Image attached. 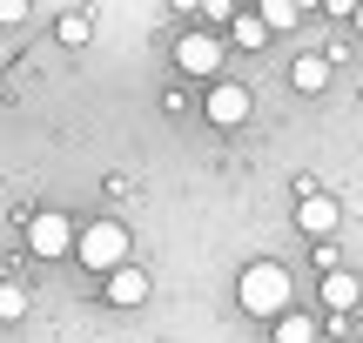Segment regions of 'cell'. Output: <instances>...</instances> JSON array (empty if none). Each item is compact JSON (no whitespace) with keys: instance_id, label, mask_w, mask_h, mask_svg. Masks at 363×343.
Segmentation results:
<instances>
[{"instance_id":"10","label":"cell","mask_w":363,"mask_h":343,"mask_svg":"<svg viewBox=\"0 0 363 343\" xmlns=\"http://www.w3.org/2000/svg\"><path fill=\"white\" fill-rule=\"evenodd\" d=\"M269 337H276V343H316V337H323V323L303 317V310H283V317L269 323Z\"/></svg>"},{"instance_id":"5","label":"cell","mask_w":363,"mask_h":343,"mask_svg":"<svg viewBox=\"0 0 363 343\" xmlns=\"http://www.w3.org/2000/svg\"><path fill=\"white\" fill-rule=\"evenodd\" d=\"M249 108H256V94H249L242 81H216V88H208V101H202V115L216 121V128H242Z\"/></svg>"},{"instance_id":"1","label":"cell","mask_w":363,"mask_h":343,"mask_svg":"<svg viewBox=\"0 0 363 343\" xmlns=\"http://www.w3.org/2000/svg\"><path fill=\"white\" fill-rule=\"evenodd\" d=\"M289 296H296V283H289V269H283V263H269V256H262V263H249L242 276H235V303H242L249 317H262V323L283 317Z\"/></svg>"},{"instance_id":"16","label":"cell","mask_w":363,"mask_h":343,"mask_svg":"<svg viewBox=\"0 0 363 343\" xmlns=\"http://www.w3.org/2000/svg\"><path fill=\"white\" fill-rule=\"evenodd\" d=\"M350 27H357V34H363V0H357V13H350Z\"/></svg>"},{"instance_id":"4","label":"cell","mask_w":363,"mask_h":343,"mask_svg":"<svg viewBox=\"0 0 363 343\" xmlns=\"http://www.w3.org/2000/svg\"><path fill=\"white\" fill-rule=\"evenodd\" d=\"M27 249L34 256H74V215H61V209H40V215H27Z\"/></svg>"},{"instance_id":"15","label":"cell","mask_w":363,"mask_h":343,"mask_svg":"<svg viewBox=\"0 0 363 343\" xmlns=\"http://www.w3.org/2000/svg\"><path fill=\"white\" fill-rule=\"evenodd\" d=\"M27 21V0H0V27H21Z\"/></svg>"},{"instance_id":"8","label":"cell","mask_w":363,"mask_h":343,"mask_svg":"<svg viewBox=\"0 0 363 343\" xmlns=\"http://www.w3.org/2000/svg\"><path fill=\"white\" fill-rule=\"evenodd\" d=\"M108 303H115V310H135V303H148V269L121 263L115 276H108Z\"/></svg>"},{"instance_id":"14","label":"cell","mask_w":363,"mask_h":343,"mask_svg":"<svg viewBox=\"0 0 363 343\" xmlns=\"http://www.w3.org/2000/svg\"><path fill=\"white\" fill-rule=\"evenodd\" d=\"M27 317V290L21 283H0V323H21Z\"/></svg>"},{"instance_id":"6","label":"cell","mask_w":363,"mask_h":343,"mask_svg":"<svg viewBox=\"0 0 363 343\" xmlns=\"http://www.w3.org/2000/svg\"><path fill=\"white\" fill-rule=\"evenodd\" d=\"M337 223H343L337 196H323V189H310V196H296V229H303L310 242H330V236H337Z\"/></svg>"},{"instance_id":"9","label":"cell","mask_w":363,"mask_h":343,"mask_svg":"<svg viewBox=\"0 0 363 343\" xmlns=\"http://www.w3.org/2000/svg\"><path fill=\"white\" fill-rule=\"evenodd\" d=\"M330 74H337V67H330L323 54H296V61H289V88H296V94H323Z\"/></svg>"},{"instance_id":"11","label":"cell","mask_w":363,"mask_h":343,"mask_svg":"<svg viewBox=\"0 0 363 343\" xmlns=\"http://www.w3.org/2000/svg\"><path fill=\"white\" fill-rule=\"evenodd\" d=\"M229 40H235V47H249V54H256V47H269V27L256 21V7H242V13L229 21Z\"/></svg>"},{"instance_id":"7","label":"cell","mask_w":363,"mask_h":343,"mask_svg":"<svg viewBox=\"0 0 363 343\" xmlns=\"http://www.w3.org/2000/svg\"><path fill=\"white\" fill-rule=\"evenodd\" d=\"M316 296H323L330 317H357V303H363V276H357V269H330Z\"/></svg>"},{"instance_id":"2","label":"cell","mask_w":363,"mask_h":343,"mask_svg":"<svg viewBox=\"0 0 363 343\" xmlns=\"http://www.w3.org/2000/svg\"><path fill=\"white\" fill-rule=\"evenodd\" d=\"M74 256H81V269H94V276H115V269L128 263V229L101 215V223L74 229Z\"/></svg>"},{"instance_id":"13","label":"cell","mask_w":363,"mask_h":343,"mask_svg":"<svg viewBox=\"0 0 363 343\" xmlns=\"http://www.w3.org/2000/svg\"><path fill=\"white\" fill-rule=\"evenodd\" d=\"M54 34H61V47H81V40L94 34V13H61V27H54Z\"/></svg>"},{"instance_id":"3","label":"cell","mask_w":363,"mask_h":343,"mask_svg":"<svg viewBox=\"0 0 363 343\" xmlns=\"http://www.w3.org/2000/svg\"><path fill=\"white\" fill-rule=\"evenodd\" d=\"M222 54L229 47H222V34H208V27H189V34L175 40V67L189 81H208V88L222 81Z\"/></svg>"},{"instance_id":"12","label":"cell","mask_w":363,"mask_h":343,"mask_svg":"<svg viewBox=\"0 0 363 343\" xmlns=\"http://www.w3.org/2000/svg\"><path fill=\"white\" fill-rule=\"evenodd\" d=\"M256 21L269 27V34H289V27L303 21V7H296V0H262V7H256Z\"/></svg>"}]
</instances>
